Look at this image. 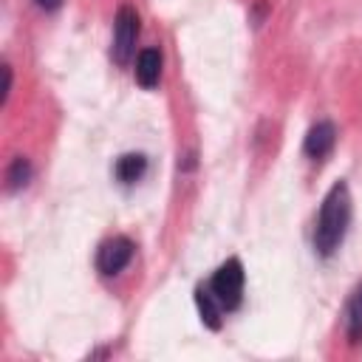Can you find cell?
<instances>
[{
	"label": "cell",
	"mask_w": 362,
	"mask_h": 362,
	"mask_svg": "<svg viewBox=\"0 0 362 362\" xmlns=\"http://www.w3.org/2000/svg\"><path fill=\"white\" fill-rule=\"evenodd\" d=\"M40 8H45V11H57L59 6H62V0H34Z\"/></svg>",
	"instance_id": "10"
},
{
	"label": "cell",
	"mask_w": 362,
	"mask_h": 362,
	"mask_svg": "<svg viewBox=\"0 0 362 362\" xmlns=\"http://www.w3.org/2000/svg\"><path fill=\"white\" fill-rule=\"evenodd\" d=\"M334 144H337V127H334V122L320 119L317 124L308 127L305 141H303V153H305L308 158L320 161V158H325V156L334 150Z\"/></svg>",
	"instance_id": "5"
},
{
	"label": "cell",
	"mask_w": 362,
	"mask_h": 362,
	"mask_svg": "<svg viewBox=\"0 0 362 362\" xmlns=\"http://www.w3.org/2000/svg\"><path fill=\"white\" fill-rule=\"evenodd\" d=\"M243 283H246L243 263L238 257H229L212 272V277L206 283H198V286L212 297V303L223 314H229V311H238L243 303Z\"/></svg>",
	"instance_id": "2"
},
{
	"label": "cell",
	"mask_w": 362,
	"mask_h": 362,
	"mask_svg": "<svg viewBox=\"0 0 362 362\" xmlns=\"http://www.w3.org/2000/svg\"><path fill=\"white\" fill-rule=\"evenodd\" d=\"M139 14L133 6H119L116 11V23H113V45H110V57L116 65H127L136 54V40H139Z\"/></svg>",
	"instance_id": "3"
},
{
	"label": "cell",
	"mask_w": 362,
	"mask_h": 362,
	"mask_svg": "<svg viewBox=\"0 0 362 362\" xmlns=\"http://www.w3.org/2000/svg\"><path fill=\"white\" fill-rule=\"evenodd\" d=\"M144 173H147V156H141V153H124L113 164V175L122 184H136L144 178Z\"/></svg>",
	"instance_id": "7"
},
{
	"label": "cell",
	"mask_w": 362,
	"mask_h": 362,
	"mask_svg": "<svg viewBox=\"0 0 362 362\" xmlns=\"http://www.w3.org/2000/svg\"><path fill=\"white\" fill-rule=\"evenodd\" d=\"M354 218V201H351V189L345 181H334L331 189L325 192L317 221H314V252L320 257H331L337 255V249L342 246L348 226Z\"/></svg>",
	"instance_id": "1"
},
{
	"label": "cell",
	"mask_w": 362,
	"mask_h": 362,
	"mask_svg": "<svg viewBox=\"0 0 362 362\" xmlns=\"http://www.w3.org/2000/svg\"><path fill=\"white\" fill-rule=\"evenodd\" d=\"M28 178H31V164H28V158L17 156V158L8 164V170H6V187L14 192V189L25 187V184H28Z\"/></svg>",
	"instance_id": "9"
},
{
	"label": "cell",
	"mask_w": 362,
	"mask_h": 362,
	"mask_svg": "<svg viewBox=\"0 0 362 362\" xmlns=\"http://www.w3.org/2000/svg\"><path fill=\"white\" fill-rule=\"evenodd\" d=\"M345 334L351 342L362 339V283L351 291V297L345 303Z\"/></svg>",
	"instance_id": "8"
},
{
	"label": "cell",
	"mask_w": 362,
	"mask_h": 362,
	"mask_svg": "<svg viewBox=\"0 0 362 362\" xmlns=\"http://www.w3.org/2000/svg\"><path fill=\"white\" fill-rule=\"evenodd\" d=\"M161 79V51L158 48H141L136 57V82L141 88H156Z\"/></svg>",
	"instance_id": "6"
},
{
	"label": "cell",
	"mask_w": 362,
	"mask_h": 362,
	"mask_svg": "<svg viewBox=\"0 0 362 362\" xmlns=\"http://www.w3.org/2000/svg\"><path fill=\"white\" fill-rule=\"evenodd\" d=\"M133 255H136V243L130 238H124V235H113V238L99 243V249H96V269H99V274L113 277V274H119V272H124L130 266Z\"/></svg>",
	"instance_id": "4"
}]
</instances>
